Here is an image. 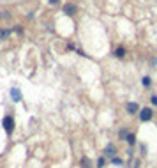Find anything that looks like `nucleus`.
Returning <instances> with one entry per match:
<instances>
[{"mask_svg": "<svg viewBox=\"0 0 157 168\" xmlns=\"http://www.w3.org/2000/svg\"><path fill=\"white\" fill-rule=\"evenodd\" d=\"M2 128H4V131H5L7 136L13 134V131H14V117H13L11 113L4 115V119H2Z\"/></svg>", "mask_w": 157, "mask_h": 168, "instance_id": "2", "label": "nucleus"}, {"mask_svg": "<svg viewBox=\"0 0 157 168\" xmlns=\"http://www.w3.org/2000/svg\"><path fill=\"white\" fill-rule=\"evenodd\" d=\"M125 53H127V50H125L124 46H118L117 50H115V53H113V55L117 57V58H124V57H125Z\"/></svg>", "mask_w": 157, "mask_h": 168, "instance_id": "10", "label": "nucleus"}, {"mask_svg": "<svg viewBox=\"0 0 157 168\" xmlns=\"http://www.w3.org/2000/svg\"><path fill=\"white\" fill-rule=\"evenodd\" d=\"M110 163H111V165H115V166H124V165H125V161L122 159L120 156H115V157H111V159H110Z\"/></svg>", "mask_w": 157, "mask_h": 168, "instance_id": "11", "label": "nucleus"}, {"mask_svg": "<svg viewBox=\"0 0 157 168\" xmlns=\"http://www.w3.org/2000/svg\"><path fill=\"white\" fill-rule=\"evenodd\" d=\"M148 103H150V106H152L154 110H157V94H155V92L148 96Z\"/></svg>", "mask_w": 157, "mask_h": 168, "instance_id": "13", "label": "nucleus"}, {"mask_svg": "<svg viewBox=\"0 0 157 168\" xmlns=\"http://www.w3.org/2000/svg\"><path fill=\"white\" fill-rule=\"evenodd\" d=\"M154 117H155V112H154V108H152V106H141V110H140V113H138L140 122H143V124L152 122V120H154Z\"/></svg>", "mask_w": 157, "mask_h": 168, "instance_id": "1", "label": "nucleus"}, {"mask_svg": "<svg viewBox=\"0 0 157 168\" xmlns=\"http://www.w3.org/2000/svg\"><path fill=\"white\" fill-rule=\"evenodd\" d=\"M141 85H143V89H152V85H154V80H152V76L145 75V76L141 78Z\"/></svg>", "mask_w": 157, "mask_h": 168, "instance_id": "8", "label": "nucleus"}, {"mask_svg": "<svg viewBox=\"0 0 157 168\" xmlns=\"http://www.w3.org/2000/svg\"><path fill=\"white\" fill-rule=\"evenodd\" d=\"M80 166H81V168H96L94 161L90 159L88 156H85V154H83V156H81V159H80Z\"/></svg>", "mask_w": 157, "mask_h": 168, "instance_id": "6", "label": "nucleus"}, {"mask_svg": "<svg viewBox=\"0 0 157 168\" xmlns=\"http://www.w3.org/2000/svg\"><path fill=\"white\" fill-rule=\"evenodd\" d=\"M11 96H13V101H14V103H19V101H21V92H19L18 89H11Z\"/></svg>", "mask_w": 157, "mask_h": 168, "instance_id": "12", "label": "nucleus"}, {"mask_svg": "<svg viewBox=\"0 0 157 168\" xmlns=\"http://www.w3.org/2000/svg\"><path fill=\"white\" fill-rule=\"evenodd\" d=\"M76 11H78V7H76L74 4H65L64 7H62V13L67 14V16H74V14H76Z\"/></svg>", "mask_w": 157, "mask_h": 168, "instance_id": "7", "label": "nucleus"}, {"mask_svg": "<svg viewBox=\"0 0 157 168\" xmlns=\"http://www.w3.org/2000/svg\"><path fill=\"white\" fill-rule=\"evenodd\" d=\"M102 156H106L108 159H111V157H115V156H118L117 145H115V143H108L106 147H104V151H102Z\"/></svg>", "mask_w": 157, "mask_h": 168, "instance_id": "4", "label": "nucleus"}, {"mask_svg": "<svg viewBox=\"0 0 157 168\" xmlns=\"http://www.w3.org/2000/svg\"><path fill=\"white\" fill-rule=\"evenodd\" d=\"M140 110H141L140 103H136V101H127V103H125V113L131 115V117L138 115V113H140Z\"/></svg>", "mask_w": 157, "mask_h": 168, "instance_id": "3", "label": "nucleus"}, {"mask_svg": "<svg viewBox=\"0 0 157 168\" xmlns=\"http://www.w3.org/2000/svg\"><path fill=\"white\" fill-rule=\"evenodd\" d=\"M131 168H141V159H140V157H134V161H132Z\"/></svg>", "mask_w": 157, "mask_h": 168, "instance_id": "15", "label": "nucleus"}, {"mask_svg": "<svg viewBox=\"0 0 157 168\" xmlns=\"http://www.w3.org/2000/svg\"><path fill=\"white\" fill-rule=\"evenodd\" d=\"M60 0H49V5H58Z\"/></svg>", "mask_w": 157, "mask_h": 168, "instance_id": "16", "label": "nucleus"}, {"mask_svg": "<svg viewBox=\"0 0 157 168\" xmlns=\"http://www.w3.org/2000/svg\"><path fill=\"white\" fill-rule=\"evenodd\" d=\"M127 133H129L127 128H120V129H118V140H120V142H125V136H127Z\"/></svg>", "mask_w": 157, "mask_h": 168, "instance_id": "14", "label": "nucleus"}, {"mask_svg": "<svg viewBox=\"0 0 157 168\" xmlns=\"http://www.w3.org/2000/svg\"><path fill=\"white\" fill-rule=\"evenodd\" d=\"M125 143H127L129 149H134V147H136V143H138V136H136V133H134V131H131V129H129L127 136H125Z\"/></svg>", "mask_w": 157, "mask_h": 168, "instance_id": "5", "label": "nucleus"}, {"mask_svg": "<svg viewBox=\"0 0 157 168\" xmlns=\"http://www.w3.org/2000/svg\"><path fill=\"white\" fill-rule=\"evenodd\" d=\"M106 163H108V157L101 154V156L97 157V161H96V166H97V168H104V166H106Z\"/></svg>", "mask_w": 157, "mask_h": 168, "instance_id": "9", "label": "nucleus"}]
</instances>
